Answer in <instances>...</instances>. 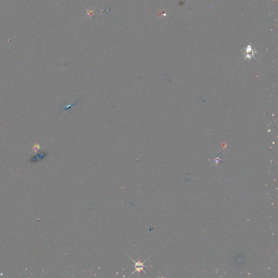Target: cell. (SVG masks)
I'll use <instances>...</instances> for the list:
<instances>
[{
	"label": "cell",
	"instance_id": "cell-3",
	"mask_svg": "<svg viewBox=\"0 0 278 278\" xmlns=\"http://www.w3.org/2000/svg\"><path fill=\"white\" fill-rule=\"evenodd\" d=\"M42 147H40V145H39V144H33V147H32V149H33L34 152H38L39 150H40V149H42Z\"/></svg>",
	"mask_w": 278,
	"mask_h": 278
},
{
	"label": "cell",
	"instance_id": "cell-1",
	"mask_svg": "<svg viewBox=\"0 0 278 278\" xmlns=\"http://www.w3.org/2000/svg\"><path fill=\"white\" fill-rule=\"evenodd\" d=\"M130 257V258L132 259V261H133V262H134L135 263L134 271L132 273V274H131V275H130V276L133 275V274H134V273H135V272H137V273H139V275H140V273L141 271H143V272H144V273H145V274H147V273L146 272V271H145V270H144V268H145V267H151V266H145V265H144V263H145V262L148 259V258H147L145 260L144 262H141V261H140V257H139V261H135V260H133V259H132V257Z\"/></svg>",
	"mask_w": 278,
	"mask_h": 278
},
{
	"label": "cell",
	"instance_id": "cell-2",
	"mask_svg": "<svg viewBox=\"0 0 278 278\" xmlns=\"http://www.w3.org/2000/svg\"><path fill=\"white\" fill-rule=\"evenodd\" d=\"M46 155V154L45 153H42L39 154H37L36 156H33L30 161L32 162H39V161L42 160V159L44 158Z\"/></svg>",
	"mask_w": 278,
	"mask_h": 278
}]
</instances>
